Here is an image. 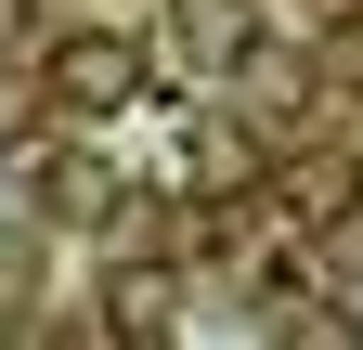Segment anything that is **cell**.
Returning <instances> with one entry per match:
<instances>
[{
	"mask_svg": "<svg viewBox=\"0 0 363 350\" xmlns=\"http://www.w3.org/2000/svg\"><path fill=\"white\" fill-rule=\"evenodd\" d=\"M104 208H117L104 169H91V156H52V221H104Z\"/></svg>",
	"mask_w": 363,
	"mask_h": 350,
	"instance_id": "4",
	"label": "cell"
},
{
	"mask_svg": "<svg viewBox=\"0 0 363 350\" xmlns=\"http://www.w3.org/2000/svg\"><path fill=\"white\" fill-rule=\"evenodd\" d=\"M39 91H52L65 117H130L143 104V52H130L117 26H65L52 52H39Z\"/></svg>",
	"mask_w": 363,
	"mask_h": 350,
	"instance_id": "1",
	"label": "cell"
},
{
	"mask_svg": "<svg viewBox=\"0 0 363 350\" xmlns=\"http://www.w3.org/2000/svg\"><path fill=\"white\" fill-rule=\"evenodd\" d=\"M169 273H156V259H117V273H104V337L117 350H169Z\"/></svg>",
	"mask_w": 363,
	"mask_h": 350,
	"instance_id": "3",
	"label": "cell"
},
{
	"mask_svg": "<svg viewBox=\"0 0 363 350\" xmlns=\"http://www.w3.org/2000/svg\"><path fill=\"white\" fill-rule=\"evenodd\" d=\"M169 39H182V65L234 78V65L259 52V0H169Z\"/></svg>",
	"mask_w": 363,
	"mask_h": 350,
	"instance_id": "2",
	"label": "cell"
},
{
	"mask_svg": "<svg viewBox=\"0 0 363 350\" xmlns=\"http://www.w3.org/2000/svg\"><path fill=\"white\" fill-rule=\"evenodd\" d=\"M337 324H350V350H363V273H350V298H337Z\"/></svg>",
	"mask_w": 363,
	"mask_h": 350,
	"instance_id": "5",
	"label": "cell"
},
{
	"mask_svg": "<svg viewBox=\"0 0 363 350\" xmlns=\"http://www.w3.org/2000/svg\"><path fill=\"white\" fill-rule=\"evenodd\" d=\"M0 39H13V0H0Z\"/></svg>",
	"mask_w": 363,
	"mask_h": 350,
	"instance_id": "6",
	"label": "cell"
}]
</instances>
